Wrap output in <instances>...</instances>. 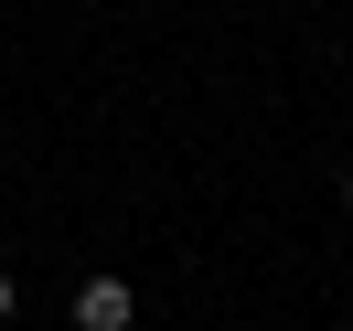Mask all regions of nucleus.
<instances>
[{"instance_id":"1","label":"nucleus","mask_w":353,"mask_h":331,"mask_svg":"<svg viewBox=\"0 0 353 331\" xmlns=\"http://www.w3.org/2000/svg\"><path fill=\"white\" fill-rule=\"evenodd\" d=\"M139 321V288L129 278H86L75 288V331H129Z\"/></svg>"},{"instance_id":"2","label":"nucleus","mask_w":353,"mask_h":331,"mask_svg":"<svg viewBox=\"0 0 353 331\" xmlns=\"http://www.w3.org/2000/svg\"><path fill=\"white\" fill-rule=\"evenodd\" d=\"M0 321H11V278H0Z\"/></svg>"},{"instance_id":"3","label":"nucleus","mask_w":353,"mask_h":331,"mask_svg":"<svg viewBox=\"0 0 353 331\" xmlns=\"http://www.w3.org/2000/svg\"><path fill=\"white\" fill-rule=\"evenodd\" d=\"M343 203H353V171H343Z\"/></svg>"}]
</instances>
